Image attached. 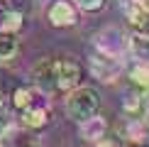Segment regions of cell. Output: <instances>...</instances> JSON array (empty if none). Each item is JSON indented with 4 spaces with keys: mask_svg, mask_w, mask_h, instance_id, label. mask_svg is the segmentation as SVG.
Returning a JSON list of instances; mask_svg holds the SVG:
<instances>
[{
    "mask_svg": "<svg viewBox=\"0 0 149 147\" xmlns=\"http://www.w3.org/2000/svg\"><path fill=\"white\" fill-rule=\"evenodd\" d=\"M34 86L44 93H69L83 78V69L73 59H42L32 69Z\"/></svg>",
    "mask_w": 149,
    "mask_h": 147,
    "instance_id": "6da1fadb",
    "label": "cell"
},
{
    "mask_svg": "<svg viewBox=\"0 0 149 147\" xmlns=\"http://www.w3.org/2000/svg\"><path fill=\"white\" fill-rule=\"evenodd\" d=\"M100 110V93L93 86H76L73 91H69L66 98V115L76 123H83L98 115Z\"/></svg>",
    "mask_w": 149,
    "mask_h": 147,
    "instance_id": "7a4b0ae2",
    "label": "cell"
},
{
    "mask_svg": "<svg viewBox=\"0 0 149 147\" xmlns=\"http://www.w3.org/2000/svg\"><path fill=\"white\" fill-rule=\"evenodd\" d=\"M125 49H127V39L117 27H105V29H100V32L93 37V52L103 54V57L122 61Z\"/></svg>",
    "mask_w": 149,
    "mask_h": 147,
    "instance_id": "3957f363",
    "label": "cell"
},
{
    "mask_svg": "<svg viewBox=\"0 0 149 147\" xmlns=\"http://www.w3.org/2000/svg\"><path fill=\"white\" fill-rule=\"evenodd\" d=\"M47 20L52 27H73L78 22V10H76V3L71 0H54L52 5L47 8Z\"/></svg>",
    "mask_w": 149,
    "mask_h": 147,
    "instance_id": "277c9868",
    "label": "cell"
},
{
    "mask_svg": "<svg viewBox=\"0 0 149 147\" xmlns=\"http://www.w3.org/2000/svg\"><path fill=\"white\" fill-rule=\"evenodd\" d=\"M0 147H42V140L37 130L20 125V127H8L0 135Z\"/></svg>",
    "mask_w": 149,
    "mask_h": 147,
    "instance_id": "5b68a950",
    "label": "cell"
},
{
    "mask_svg": "<svg viewBox=\"0 0 149 147\" xmlns=\"http://www.w3.org/2000/svg\"><path fill=\"white\" fill-rule=\"evenodd\" d=\"M17 115H20V125L29 127V130H37V132L49 125V106H47V101L34 103V106L20 110Z\"/></svg>",
    "mask_w": 149,
    "mask_h": 147,
    "instance_id": "8992f818",
    "label": "cell"
},
{
    "mask_svg": "<svg viewBox=\"0 0 149 147\" xmlns=\"http://www.w3.org/2000/svg\"><path fill=\"white\" fill-rule=\"evenodd\" d=\"M91 71L95 78L100 81H115V76L120 74V61L117 59H110V57H103L98 52H91Z\"/></svg>",
    "mask_w": 149,
    "mask_h": 147,
    "instance_id": "52a82bcc",
    "label": "cell"
},
{
    "mask_svg": "<svg viewBox=\"0 0 149 147\" xmlns=\"http://www.w3.org/2000/svg\"><path fill=\"white\" fill-rule=\"evenodd\" d=\"M120 137L132 145H144L149 140V125L142 118H125L120 127Z\"/></svg>",
    "mask_w": 149,
    "mask_h": 147,
    "instance_id": "ba28073f",
    "label": "cell"
},
{
    "mask_svg": "<svg viewBox=\"0 0 149 147\" xmlns=\"http://www.w3.org/2000/svg\"><path fill=\"white\" fill-rule=\"evenodd\" d=\"M42 101H47V93L39 91L34 83L32 86H20V88L12 91V108L17 113L24 110V108H29V106H34V103H42Z\"/></svg>",
    "mask_w": 149,
    "mask_h": 147,
    "instance_id": "9c48e42d",
    "label": "cell"
},
{
    "mask_svg": "<svg viewBox=\"0 0 149 147\" xmlns=\"http://www.w3.org/2000/svg\"><path fill=\"white\" fill-rule=\"evenodd\" d=\"M78 125H81V137L86 142H98L100 137L108 135V120L100 118V115H93V118L78 123Z\"/></svg>",
    "mask_w": 149,
    "mask_h": 147,
    "instance_id": "30bf717a",
    "label": "cell"
},
{
    "mask_svg": "<svg viewBox=\"0 0 149 147\" xmlns=\"http://www.w3.org/2000/svg\"><path fill=\"white\" fill-rule=\"evenodd\" d=\"M127 52L139 61H149V34L134 32L132 37H127Z\"/></svg>",
    "mask_w": 149,
    "mask_h": 147,
    "instance_id": "8fae6325",
    "label": "cell"
},
{
    "mask_svg": "<svg viewBox=\"0 0 149 147\" xmlns=\"http://www.w3.org/2000/svg\"><path fill=\"white\" fill-rule=\"evenodd\" d=\"M17 52H20V39H17V34L0 29V64L12 61L17 57Z\"/></svg>",
    "mask_w": 149,
    "mask_h": 147,
    "instance_id": "7c38bea8",
    "label": "cell"
},
{
    "mask_svg": "<svg viewBox=\"0 0 149 147\" xmlns=\"http://www.w3.org/2000/svg\"><path fill=\"white\" fill-rule=\"evenodd\" d=\"M22 24H24V17H22L20 10H5V12H0V29H3V32L20 34Z\"/></svg>",
    "mask_w": 149,
    "mask_h": 147,
    "instance_id": "4fadbf2b",
    "label": "cell"
},
{
    "mask_svg": "<svg viewBox=\"0 0 149 147\" xmlns=\"http://www.w3.org/2000/svg\"><path fill=\"white\" fill-rule=\"evenodd\" d=\"M130 81L132 86H137V88H149V61H134L132 66H130Z\"/></svg>",
    "mask_w": 149,
    "mask_h": 147,
    "instance_id": "5bb4252c",
    "label": "cell"
},
{
    "mask_svg": "<svg viewBox=\"0 0 149 147\" xmlns=\"http://www.w3.org/2000/svg\"><path fill=\"white\" fill-rule=\"evenodd\" d=\"M122 113H125V118H142L144 98L139 93H125V98H122Z\"/></svg>",
    "mask_w": 149,
    "mask_h": 147,
    "instance_id": "9a60e30c",
    "label": "cell"
},
{
    "mask_svg": "<svg viewBox=\"0 0 149 147\" xmlns=\"http://www.w3.org/2000/svg\"><path fill=\"white\" fill-rule=\"evenodd\" d=\"M73 3H76V8L86 10V12H98V10L105 8L108 0H73Z\"/></svg>",
    "mask_w": 149,
    "mask_h": 147,
    "instance_id": "2e32d148",
    "label": "cell"
},
{
    "mask_svg": "<svg viewBox=\"0 0 149 147\" xmlns=\"http://www.w3.org/2000/svg\"><path fill=\"white\" fill-rule=\"evenodd\" d=\"M10 127V106L3 96H0V135Z\"/></svg>",
    "mask_w": 149,
    "mask_h": 147,
    "instance_id": "e0dca14e",
    "label": "cell"
},
{
    "mask_svg": "<svg viewBox=\"0 0 149 147\" xmlns=\"http://www.w3.org/2000/svg\"><path fill=\"white\" fill-rule=\"evenodd\" d=\"M93 147H122V140L120 137H110V135H105V137H100L98 142H93Z\"/></svg>",
    "mask_w": 149,
    "mask_h": 147,
    "instance_id": "ac0fdd59",
    "label": "cell"
}]
</instances>
